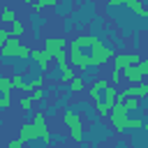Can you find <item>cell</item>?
Here are the masks:
<instances>
[{
	"mask_svg": "<svg viewBox=\"0 0 148 148\" xmlns=\"http://www.w3.org/2000/svg\"><path fill=\"white\" fill-rule=\"evenodd\" d=\"M67 56H69V62L72 65H76L79 69H88V67L104 65L113 53L97 37L83 35V37H76L74 42H69V53Z\"/></svg>",
	"mask_w": 148,
	"mask_h": 148,
	"instance_id": "1",
	"label": "cell"
},
{
	"mask_svg": "<svg viewBox=\"0 0 148 148\" xmlns=\"http://www.w3.org/2000/svg\"><path fill=\"white\" fill-rule=\"evenodd\" d=\"M111 123H113V127H116L118 132L139 130V127L146 125L143 118H127V109H125L123 102H118V99H116V104H113V109H111Z\"/></svg>",
	"mask_w": 148,
	"mask_h": 148,
	"instance_id": "2",
	"label": "cell"
},
{
	"mask_svg": "<svg viewBox=\"0 0 148 148\" xmlns=\"http://www.w3.org/2000/svg\"><path fill=\"white\" fill-rule=\"evenodd\" d=\"M146 74H148V58H141L136 65H130V67L123 72V76L127 79V86H139V83H143Z\"/></svg>",
	"mask_w": 148,
	"mask_h": 148,
	"instance_id": "3",
	"label": "cell"
},
{
	"mask_svg": "<svg viewBox=\"0 0 148 148\" xmlns=\"http://www.w3.org/2000/svg\"><path fill=\"white\" fill-rule=\"evenodd\" d=\"M62 120H65V125H67V130H69V136H72L76 143H81V141H83V125H81L79 113H76L74 109H67L65 116H62Z\"/></svg>",
	"mask_w": 148,
	"mask_h": 148,
	"instance_id": "4",
	"label": "cell"
},
{
	"mask_svg": "<svg viewBox=\"0 0 148 148\" xmlns=\"http://www.w3.org/2000/svg\"><path fill=\"white\" fill-rule=\"evenodd\" d=\"M127 97H148V83H139V86H127L125 90H118V99H127Z\"/></svg>",
	"mask_w": 148,
	"mask_h": 148,
	"instance_id": "5",
	"label": "cell"
},
{
	"mask_svg": "<svg viewBox=\"0 0 148 148\" xmlns=\"http://www.w3.org/2000/svg\"><path fill=\"white\" fill-rule=\"evenodd\" d=\"M65 46H67V42H65L62 37H46V39H44V51H46L51 58H56L60 51H65Z\"/></svg>",
	"mask_w": 148,
	"mask_h": 148,
	"instance_id": "6",
	"label": "cell"
},
{
	"mask_svg": "<svg viewBox=\"0 0 148 148\" xmlns=\"http://www.w3.org/2000/svg\"><path fill=\"white\" fill-rule=\"evenodd\" d=\"M141 58L136 56V53H120V56H116V65H113V72H125L130 65H136Z\"/></svg>",
	"mask_w": 148,
	"mask_h": 148,
	"instance_id": "7",
	"label": "cell"
},
{
	"mask_svg": "<svg viewBox=\"0 0 148 148\" xmlns=\"http://www.w3.org/2000/svg\"><path fill=\"white\" fill-rule=\"evenodd\" d=\"M37 139H42V143H44V136H42V132L32 125V123H25L23 127H21V134H18V141L21 143H25V141H37Z\"/></svg>",
	"mask_w": 148,
	"mask_h": 148,
	"instance_id": "8",
	"label": "cell"
},
{
	"mask_svg": "<svg viewBox=\"0 0 148 148\" xmlns=\"http://www.w3.org/2000/svg\"><path fill=\"white\" fill-rule=\"evenodd\" d=\"M32 125L42 132V136H44V146H49V143H51V132L46 130V118H44V111H35V116H32Z\"/></svg>",
	"mask_w": 148,
	"mask_h": 148,
	"instance_id": "9",
	"label": "cell"
},
{
	"mask_svg": "<svg viewBox=\"0 0 148 148\" xmlns=\"http://www.w3.org/2000/svg\"><path fill=\"white\" fill-rule=\"evenodd\" d=\"M109 86H111V83H109L106 79H97V81L88 88V95L92 97V102H95V104H97V102H102V95H104V90H106Z\"/></svg>",
	"mask_w": 148,
	"mask_h": 148,
	"instance_id": "10",
	"label": "cell"
},
{
	"mask_svg": "<svg viewBox=\"0 0 148 148\" xmlns=\"http://www.w3.org/2000/svg\"><path fill=\"white\" fill-rule=\"evenodd\" d=\"M30 58L35 60V65L39 67V72H46V69H49V62H51V56H49V53H46L44 49H35Z\"/></svg>",
	"mask_w": 148,
	"mask_h": 148,
	"instance_id": "11",
	"label": "cell"
},
{
	"mask_svg": "<svg viewBox=\"0 0 148 148\" xmlns=\"http://www.w3.org/2000/svg\"><path fill=\"white\" fill-rule=\"evenodd\" d=\"M21 46H23V44H18V39H14V37H12V39H9V42H7V44L0 49V56H5V58H12V56H16V58H18V51H21Z\"/></svg>",
	"mask_w": 148,
	"mask_h": 148,
	"instance_id": "12",
	"label": "cell"
},
{
	"mask_svg": "<svg viewBox=\"0 0 148 148\" xmlns=\"http://www.w3.org/2000/svg\"><path fill=\"white\" fill-rule=\"evenodd\" d=\"M116 99H118V90H116L113 86H109V88L104 90V95H102V104H106L109 109H113Z\"/></svg>",
	"mask_w": 148,
	"mask_h": 148,
	"instance_id": "13",
	"label": "cell"
},
{
	"mask_svg": "<svg viewBox=\"0 0 148 148\" xmlns=\"http://www.w3.org/2000/svg\"><path fill=\"white\" fill-rule=\"evenodd\" d=\"M125 7H130L132 12H136L141 18H148V9H143V7H141V2H136V0H127V2H125Z\"/></svg>",
	"mask_w": 148,
	"mask_h": 148,
	"instance_id": "14",
	"label": "cell"
},
{
	"mask_svg": "<svg viewBox=\"0 0 148 148\" xmlns=\"http://www.w3.org/2000/svg\"><path fill=\"white\" fill-rule=\"evenodd\" d=\"M0 21H5V23H16L18 18H16V12H14L12 7H5V9L0 12Z\"/></svg>",
	"mask_w": 148,
	"mask_h": 148,
	"instance_id": "15",
	"label": "cell"
},
{
	"mask_svg": "<svg viewBox=\"0 0 148 148\" xmlns=\"http://www.w3.org/2000/svg\"><path fill=\"white\" fill-rule=\"evenodd\" d=\"M83 90V76H74L72 81H69V92H81Z\"/></svg>",
	"mask_w": 148,
	"mask_h": 148,
	"instance_id": "16",
	"label": "cell"
},
{
	"mask_svg": "<svg viewBox=\"0 0 148 148\" xmlns=\"http://www.w3.org/2000/svg\"><path fill=\"white\" fill-rule=\"evenodd\" d=\"M56 5H58V0H39V2H32V9H35V12H42V9L56 7Z\"/></svg>",
	"mask_w": 148,
	"mask_h": 148,
	"instance_id": "17",
	"label": "cell"
},
{
	"mask_svg": "<svg viewBox=\"0 0 148 148\" xmlns=\"http://www.w3.org/2000/svg\"><path fill=\"white\" fill-rule=\"evenodd\" d=\"M118 102H123V106L127 109V113L130 111H136L141 104H139V99H134V97H127V99H118Z\"/></svg>",
	"mask_w": 148,
	"mask_h": 148,
	"instance_id": "18",
	"label": "cell"
},
{
	"mask_svg": "<svg viewBox=\"0 0 148 148\" xmlns=\"http://www.w3.org/2000/svg\"><path fill=\"white\" fill-rule=\"evenodd\" d=\"M9 32H12V37H14V39H18V37L25 32V25H23L21 21H16V23H12V30H9Z\"/></svg>",
	"mask_w": 148,
	"mask_h": 148,
	"instance_id": "19",
	"label": "cell"
},
{
	"mask_svg": "<svg viewBox=\"0 0 148 148\" xmlns=\"http://www.w3.org/2000/svg\"><path fill=\"white\" fill-rule=\"evenodd\" d=\"M12 79H5V76H0V92L2 95H12Z\"/></svg>",
	"mask_w": 148,
	"mask_h": 148,
	"instance_id": "20",
	"label": "cell"
},
{
	"mask_svg": "<svg viewBox=\"0 0 148 148\" xmlns=\"http://www.w3.org/2000/svg\"><path fill=\"white\" fill-rule=\"evenodd\" d=\"M9 39H12V32H9L7 28H0V49H2V46H5Z\"/></svg>",
	"mask_w": 148,
	"mask_h": 148,
	"instance_id": "21",
	"label": "cell"
},
{
	"mask_svg": "<svg viewBox=\"0 0 148 148\" xmlns=\"http://www.w3.org/2000/svg\"><path fill=\"white\" fill-rule=\"evenodd\" d=\"M32 106H35V99H32V97H23V99H21V109H23V111H30Z\"/></svg>",
	"mask_w": 148,
	"mask_h": 148,
	"instance_id": "22",
	"label": "cell"
},
{
	"mask_svg": "<svg viewBox=\"0 0 148 148\" xmlns=\"http://www.w3.org/2000/svg\"><path fill=\"white\" fill-rule=\"evenodd\" d=\"M21 86H23V76H21V74L12 76V88H18V90H21Z\"/></svg>",
	"mask_w": 148,
	"mask_h": 148,
	"instance_id": "23",
	"label": "cell"
},
{
	"mask_svg": "<svg viewBox=\"0 0 148 148\" xmlns=\"http://www.w3.org/2000/svg\"><path fill=\"white\" fill-rule=\"evenodd\" d=\"M12 104V95H0V109H7Z\"/></svg>",
	"mask_w": 148,
	"mask_h": 148,
	"instance_id": "24",
	"label": "cell"
},
{
	"mask_svg": "<svg viewBox=\"0 0 148 148\" xmlns=\"http://www.w3.org/2000/svg\"><path fill=\"white\" fill-rule=\"evenodd\" d=\"M30 97H32V99H35V102H42V99H44V90H42V88H39V90H35V92H32V95H30Z\"/></svg>",
	"mask_w": 148,
	"mask_h": 148,
	"instance_id": "25",
	"label": "cell"
},
{
	"mask_svg": "<svg viewBox=\"0 0 148 148\" xmlns=\"http://www.w3.org/2000/svg\"><path fill=\"white\" fill-rule=\"evenodd\" d=\"M7 148H23V143L18 141V139H14V141H9V146Z\"/></svg>",
	"mask_w": 148,
	"mask_h": 148,
	"instance_id": "26",
	"label": "cell"
},
{
	"mask_svg": "<svg viewBox=\"0 0 148 148\" xmlns=\"http://www.w3.org/2000/svg\"><path fill=\"white\" fill-rule=\"evenodd\" d=\"M143 130H146V132H148V120H146V125H143Z\"/></svg>",
	"mask_w": 148,
	"mask_h": 148,
	"instance_id": "27",
	"label": "cell"
}]
</instances>
